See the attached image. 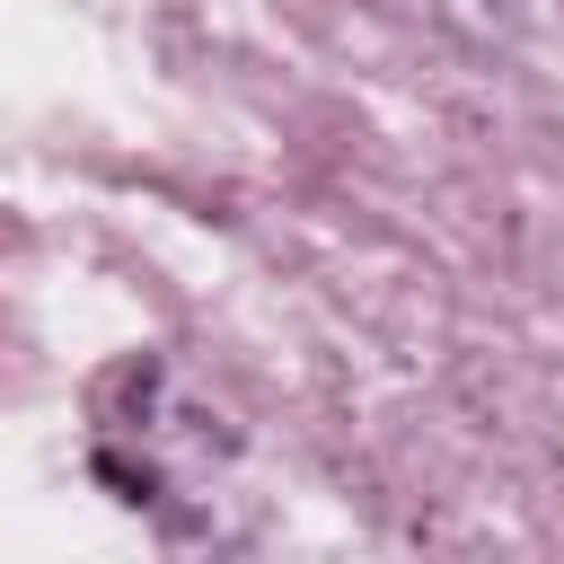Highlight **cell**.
Here are the masks:
<instances>
[{
    "mask_svg": "<svg viewBox=\"0 0 564 564\" xmlns=\"http://www.w3.org/2000/svg\"><path fill=\"white\" fill-rule=\"evenodd\" d=\"M88 467H97V485H115V502H132V511H159V502H167V476H159L150 458H123V449H97Z\"/></svg>",
    "mask_w": 564,
    "mask_h": 564,
    "instance_id": "cell-2",
    "label": "cell"
},
{
    "mask_svg": "<svg viewBox=\"0 0 564 564\" xmlns=\"http://www.w3.org/2000/svg\"><path fill=\"white\" fill-rule=\"evenodd\" d=\"M159 388H167V370H159V352H123L115 370H97V388H88V405H97V423H115V432H141V423L159 414Z\"/></svg>",
    "mask_w": 564,
    "mask_h": 564,
    "instance_id": "cell-1",
    "label": "cell"
}]
</instances>
